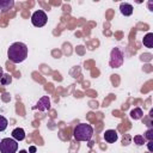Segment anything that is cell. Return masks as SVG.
I'll use <instances>...</instances> for the list:
<instances>
[{
  "instance_id": "2",
  "label": "cell",
  "mask_w": 153,
  "mask_h": 153,
  "mask_svg": "<svg viewBox=\"0 0 153 153\" xmlns=\"http://www.w3.org/2000/svg\"><path fill=\"white\" fill-rule=\"evenodd\" d=\"M93 136V128L87 123L76 124L73 129V137L76 141H90Z\"/></svg>"
},
{
  "instance_id": "20",
  "label": "cell",
  "mask_w": 153,
  "mask_h": 153,
  "mask_svg": "<svg viewBox=\"0 0 153 153\" xmlns=\"http://www.w3.org/2000/svg\"><path fill=\"white\" fill-rule=\"evenodd\" d=\"M19 153H27V151H25V149H22V151H19Z\"/></svg>"
},
{
  "instance_id": "13",
  "label": "cell",
  "mask_w": 153,
  "mask_h": 153,
  "mask_svg": "<svg viewBox=\"0 0 153 153\" xmlns=\"http://www.w3.org/2000/svg\"><path fill=\"white\" fill-rule=\"evenodd\" d=\"M11 81H12V76L10 75V74H4L1 78H0V84L1 85H10L11 84Z\"/></svg>"
},
{
  "instance_id": "12",
  "label": "cell",
  "mask_w": 153,
  "mask_h": 153,
  "mask_svg": "<svg viewBox=\"0 0 153 153\" xmlns=\"http://www.w3.org/2000/svg\"><path fill=\"white\" fill-rule=\"evenodd\" d=\"M130 117L133 118V120H140V118H142V116H143V111L140 109V108H134L131 111H130Z\"/></svg>"
},
{
  "instance_id": "9",
  "label": "cell",
  "mask_w": 153,
  "mask_h": 153,
  "mask_svg": "<svg viewBox=\"0 0 153 153\" xmlns=\"http://www.w3.org/2000/svg\"><path fill=\"white\" fill-rule=\"evenodd\" d=\"M133 6L130 5V4H127V2H122L121 5H120V11H121V13L123 14V16H126V17H128V16H131L133 14Z\"/></svg>"
},
{
  "instance_id": "16",
  "label": "cell",
  "mask_w": 153,
  "mask_h": 153,
  "mask_svg": "<svg viewBox=\"0 0 153 153\" xmlns=\"http://www.w3.org/2000/svg\"><path fill=\"white\" fill-rule=\"evenodd\" d=\"M143 137H145V140L152 141V140H153V129H148V130H147V131L145 133Z\"/></svg>"
},
{
  "instance_id": "10",
  "label": "cell",
  "mask_w": 153,
  "mask_h": 153,
  "mask_svg": "<svg viewBox=\"0 0 153 153\" xmlns=\"http://www.w3.org/2000/svg\"><path fill=\"white\" fill-rule=\"evenodd\" d=\"M12 137L16 140V141H22L25 139V131L23 128H16L13 129L12 131Z\"/></svg>"
},
{
  "instance_id": "3",
  "label": "cell",
  "mask_w": 153,
  "mask_h": 153,
  "mask_svg": "<svg viewBox=\"0 0 153 153\" xmlns=\"http://www.w3.org/2000/svg\"><path fill=\"white\" fill-rule=\"evenodd\" d=\"M123 60H124V55H123V51L120 49V48H114L110 53V61H109V65L110 67L112 68H118L123 65Z\"/></svg>"
},
{
  "instance_id": "22",
  "label": "cell",
  "mask_w": 153,
  "mask_h": 153,
  "mask_svg": "<svg viewBox=\"0 0 153 153\" xmlns=\"http://www.w3.org/2000/svg\"><path fill=\"white\" fill-rule=\"evenodd\" d=\"M0 141H1V140H0Z\"/></svg>"
},
{
  "instance_id": "19",
  "label": "cell",
  "mask_w": 153,
  "mask_h": 153,
  "mask_svg": "<svg viewBox=\"0 0 153 153\" xmlns=\"http://www.w3.org/2000/svg\"><path fill=\"white\" fill-rule=\"evenodd\" d=\"M4 75V72H2V67H0V78Z\"/></svg>"
},
{
  "instance_id": "14",
  "label": "cell",
  "mask_w": 153,
  "mask_h": 153,
  "mask_svg": "<svg viewBox=\"0 0 153 153\" xmlns=\"http://www.w3.org/2000/svg\"><path fill=\"white\" fill-rule=\"evenodd\" d=\"M133 140H134V143H136L137 146H142L146 142V140H145V137L142 135H135Z\"/></svg>"
},
{
  "instance_id": "18",
  "label": "cell",
  "mask_w": 153,
  "mask_h": 153,
  "mask_svg": "<svg viewBox=\"0 0 153 153\" xmlns=\"http://www.w3.org/2000/svg\"><path fill=\"white\" fill-rule=\"evenodd\" d=\"M147 146H148V151H149V152H152V149H153V148H152V141H148Z\"/></svg>"
},
{
  "instance_id": "5",
  "label": "cell",
  "mask_w": 153,
  "mask_h": 153,
  "mask_svg": "<svg viewBox=\"0 0 153 153\" xmlns=\"http://www.w3.org/2000/svg\"><path fill=\"white\" fill-rule=\"evenodd\" d=\"M47 22H48V17H47L45 12L42 11V10L35 11V12L32 13V16H31V23H32V25L36 26V27H42V26H44V25L47 24Z\"/></svg>"
},
{
  "instance_id": "6",
  "label": "cell",
  "mask_w": 153,
  "mask_h": 153,
  "mask_svg": "<svg viewBox=\"0 0 153 153\" xmlns=\"http://www.w3.org/2000/svg\"><path fill=\"white\" fill-rule=\"evenodd\" d=\"M35 110H39V111H47L50 109V98L48 96H43L38 99L37 104L33 106Z\"/></svg>"
},
{
  "instance_id": "7",
  "label": "cell",
  "mask_w": 153,
  "mask_h": 153,
  "mask_svg": "<svg viewBox=\"0 0 153 153\" xmlns=\"http://www.w3.org/2000/svg\"><path fill=\"white\" fill-rule=\"evenodd\" d=\"M117 139H118V135H117L116 130H114V129H109V130H106V131L104 133V140H105L106 142H109V143L116 142Z\"/></svg>"
},
{
  "instance_id": "21",
  "label": "cell",
  "mask_w": 153,
  "mask_h": 153,
  "mask_svg": "<svg viewBox=\"0 0 153 153\" xmlns=\"http://www.w3.org/2000/svg\"><path fill=\"white\" fill-rule=\"evenodd\" d=\"M148 5H149V10L152 11V1H149V4H148Z\"/></svg>"
},
{
  "instance_id": "8",
  "label": "cell",
  "mask_w": 153,
  "mask_h": 153,
  "mask_svg": "<svg viewBox=\"0 0 153 153\" xmlns=\"http://www.w3.org/2000/svg\"><path fill=\"white\" fill-rule=\"evenodd\" d=\"M14 1L13 0H0V13H5L13 8Z\"/></svg>"
},
{
  "instance_id": "11",
  "label": "cell",
  "mask_w": 153,
  "mask_h": 153,
  "mask_svg": "<svg viewBox=\"0 0 153 153\" xmlns=\"http://www.w3.org/2000/svg\"><path fill=\"white\" fill-rule=\"evenodd\" d=\"M142 43H143L145 47H147V48H152V47H153V33H152V32H148V33L143 37Z\"/></svg>"
},
{
  "instance_id": "15",
  "label": "cell",
  "mask_w": 153,
  "mask_h": 153,
  "mask_svg": "<svg viewBox=\"0 0 153 153\" xmlns=\"http://www.w3.org/2000/svg\"><path fill=\"white\" fill-rule=\"evenodd\" d=\"M7 124H8L7 120H6L4 116L0 115V131H4V130L7 128Z\"/></svg>"
},
{
  "instance_id": "4",
  "label": "cell",
  "mask_w": 153,
  "mask_h": 153,
  "mask_svg": "<svg viewBox=\"0 0 153 153\" xmlns=\"http://www.w3.org/2000/svg\"><path fill=\"white\" fill-rule=\"evenodd\" d=\"M18 149V143L14 139L5 137L0 141V152L1 153H16Z\"/></svg>"
},
{
  "instance_id": "17",
  "label": "cell",
  "mask_w": 153,
  "mask_h": 153,
  "mask_svg": "<svg viewBox=\"0 0 153 153\" xmlns=\"http://www.w3.org/2000/svg\"><path fill=\"white\" fill-rule=\"evenodd\" d=\"M29 152H30V153H35V152H36V147H35V146H31V147L29 148Z\"/></svg>"
},
{
  "instance_id": "1",
  "label": "cell",
  "mask_w": 153,
  "mask_h": 153,
  "mask_svg": "<svg viewBox=\"0 0 153 153\" xmlns=\"http://www.w3.org/2000/svg\"><path fill=\"white\" fill-rule=\"evenodd\" d=\"M7 57L13 63H20L27 57V45L23 42H14L7 49Z\"/></svg>"
}]
</instances>
